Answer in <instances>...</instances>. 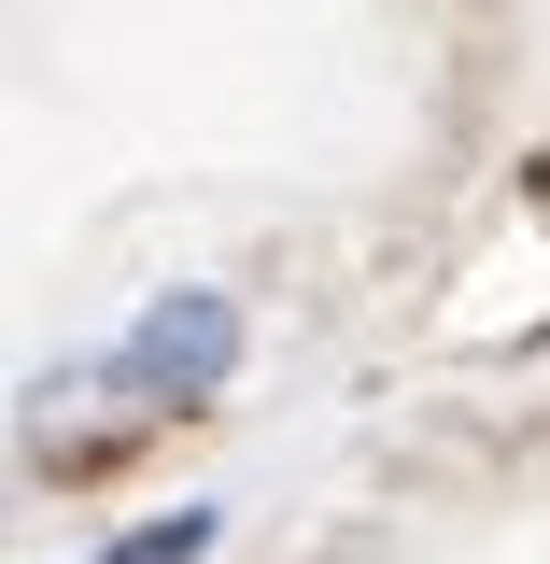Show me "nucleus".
I'll return each instance as SVG.
<instances>
[{
	"instance_id": "nucleus-1",
	"label": "nucleus",
	"mask_w": 550,
	"mask_h": 564,
	"mask_svg": "<svg viewBox=\"0 0 550 564\" xmlns=\"http://www.w3.org/2000/svg\"><path fill=\"white\" fill-rule=\"evenodd\" d=\"M114 367H128L155 410H212V395L240 381V296H226V282H155L141 325L114 339Z\"/></svg>"
},
{
	"instance_id": "nucleus-2",
	"label": "nucleus",
	"mask_w": 550,
	"mask_h": 564,
	"mask_svg": "<svg viewBox=\"0 0 550 564\" xmlns=\"http://www.w3.org/2000/svg\"><path fill=\"white\" fill-rule=\"evenodd\" d=\"M99 395H128V367H43V381H29V452L85 466V452L114 437V410H99Z\"/></svg>"
},
{
	"instance_id": "nucleus-3",
	"label": "nucleus",
	"mask_w": 550,
	"mask_h": 564,
	"mask_svg": "<svg viewBox=\"0 0 550 564\" xmlns=\"http://www.w3.org/2000/svg\"><path fill=\"white\" fill-rule=\"evenodd\" d=\"M212 536H226V508H170V522H141V536H114V564H198Z\"/></svg>"
}]
</instances>
